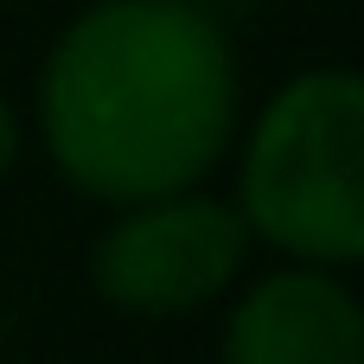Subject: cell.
Masks as SVG:
<instances>
[{
  "label": "cell",
  "mask_w": 364,
  "mask_h": 364,
  "mask_svg": "<svg viewBox=\"0 0 364 364\" xmlns=\"http://www.w3.org/2000/svg\"><path fill=\"white\" fill-rule=\"evenodd\" d=\"M38 122L64 179L96 198L186 192L237 128L230 38L192 0H96L45 58Z\"/></svg>",
  "instance_id": "cell-1"
},
{
  "label": "cell",
  "mask_w": 364,
  "mask_h": 364,
  "mask_svg": "<svg viewBox=\"0 0 364 364\" xmlns=\"http://www.w3.org/2000/svg\"><path fill=\"white\" fill-rule=\"evenodd\" d=\"M243 224L288 256L364 262V70H307L262 109Z\"/></svg>",
  "instance_id": "cell-2"
},
{
  "label": "cell",
  "mask_w": 364,
  "mask_h": 364,
  "mask_svg": "<svg viewBox=\"0 0 364 364\" xmlns=\"http://www.w3.org/2000/svg\"><path fill=\"white\" fill-rule=\"evenodd\" d=\"M250 250L243 211L218 198H147L96 243V294L128 314H186L211 301Z\"/></svg>",
  "instance_id": "cell-3"
},
{
  "label": "cell",
  "mask_w": 364,
  "mask_h": 364,
  "mask_svg": "<svg viewBox=\"0 0 364 364\" xmlns=\"http://www.w3.org/2000/svg\"><path fill=\"white\" fill-rule=\"evenodd\" d=\"M224 364H364V307L320 269L269 275L237 301Z\"/></svg>",
  "instance_id": "cell-4"
},
{
  "label": "cell",
  "mask_w": 364,
  "mask_h": 364,
  "mask_svg": "<svg viewBox=\"0 0 364 364\" xmlns=\"http://www.w3.org/2000/svg\"><path fill=\"white\" fill-rule=\"evenodd\" d=\"M13 160H19V122H13V109H6V96H0V179H6Z\"/></svg>",
  "instance_id": "cell-5"
},
{
  "label": "cell",
  "mask_w": 364,
  "mask_h": 364,
  "mask_svg": "<svg viewBox=\"0 0 364 364\" xmlns=\"http://www.w3.org/2000/svg\"><path fill=\"white\" fill-rule=\"evenodd\" d=\"M192 6H218V0H192Z\"/></svg>",
  "instance_id": "cell-6"
}]
</instances>
